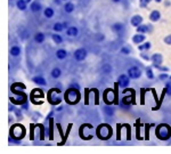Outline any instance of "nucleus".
Returning <instances> with one entry per match:
<instances>
[{"mask_svg": "<svg viewBox=\"0 0 171 154\" xmlns=\"http://www.w3.org/2000/svg\"><path fill=\"white\" fill-rule=\"evenodd\" d=\"M170 80H171V76H170Z\"/></svg>", "mask_w": 171, "mask_h": 154, "instance_id": "5fc2aeb1", "label": "nucleus"}, {"mask_svg": "<svg viewBox=\"0 0 171 154\" xmlns=\"http://www.w3.org/2000/svg\"><path fill=\"white\" fill-rule=\"evenodd\" d=\"M10 89H12V91L17 96V97H10V102L13 104H16V105H23L24 103L28 102V96H26L23 91L16 90L15 88H10Z\"/></svg>", "mask_w": 171, "mask_h": 154, "instance_id": "39448f33", "label": "nucleus"}, {"mask_svg": "<svg viewBox=\"0 0 171 154\" xmlns=\"http://www.w3.org/2000/svg\"><path fill=\"white\" fill-rule=\"evenodd\" d=\"M120 53H122L123 55H129V54L131 53V49H130V48H128V47H121Z\"/></svg>", "mask_w": 171, "mask_h": 154, "instance_id": "4c0bfd02", "label": "nucleus"}, {"mask_svg": "<svg viewBox=\"0 0 171 154\" xmlns=\"http://www.w3.org/2000/svg\"><path fill=\"white\" fill-rule=\"evenodd\" d=\"M151 62L153 63L154 67H156L158 65H162V63H163V56L160 53L153 54L152 56H151Z\"/></svg>", "mask_w": 171, "mask_h": 154, "instance_id": "9d476101", "label": "nucleus"}, {"mask_svg": "<svg viewBox=\"0 0 171 154\" xmlns=\"http://www.w3.org/2000/svg\"><path fill=\"white\" fill-rule=\"evenodd\" d=\"M25 134H26V130H25V128H24V126L18 125V123L12 126L10 131H9L10 137L14 139H17V141H19L25 137Z\"/></svg>", "mask_w": 171, "mask_h": 154, "instance_id": "20e7f679", "label": "nucleus"}, {"mask_svg": "<svg viewBox=\"0 0 171 154\" xmlns=\"http://www.w3.org/2000/svg\"><path fill=\"white\" fill-rule=\"evenodd\" d=\"M21 47H18V46H13V47L10 48V50H9V53H10V55L12 56H14V57H17V56H19L21 55Z\"/></svg>", "mask_w": 171, "mask_h": 154, "instance_id": "393cba45", "label": "nucleus"}, {"mask_svg": "<svg viewBox=\"0 0 171 154\" xmlns=\"http://www.w3.org/2000/svg\"><path fill=\"white\" fill-rule=\"evenodd\" d=\"M155 135L158 139L161 141H169L171 137V128L167 123H161L158 125L155 129Z\"/></svg>", "mask_w": 171, "mask_h": 154, "instance_id": "f03ea898", "label": "nucleus"}, {"mask_svg": "<svg viewBox=\"0 0 171 154\" xmlns=\"http://www.w3.org/2000/svg\"><path fill=\"white\" fill-rule=\"evenodd\" d=\"M32 81L34 82L35 85L38 86H46L47 85V81H46V79L41 76H37V77H33L32 78Z\"/></svg>", "mask_w": 171, "mask_h": 154, "instance_id": "f3484780", "label": "nucleus"}, {"mask_svg": "<svg viewBox=\"0 0 171 154\" xmlns=\"http://www.w3.org/2000/svg\"><path fill=\"white\" fill-rule=\"evenodd\" d=\"M53 125H54V120L53 118L49 119V139H53Z\"/></svg>", "mask_w": 171, "mask_h": 154, "instance_id": "72a5a7b5", "label": "nucleus"}, {"mask_svg": "<svg viewBox=\"0 0 171 154\" xmlns=\"http://www.w3.org/2000/svg\"><path fill=\"white\" fill-rule=\"evenodd\" d=\"M112 30H113L117 35H121V33L124 31V24L123 23H120V22L114 23L113 25H112Z\"/></svg>", "mask_w": 171, "mask_h": 154, "instance_id": "dca6fc26", "label": "nucleus"}, {"mask_svg": "<svg viewBox=\"0 0 171 154\" xmlns=\"http://www.w3.org/2000/svg\"><path fill=\"white\" fill-rule=\"evenodd\" d=\"M152 26H151V24H144V23H142L139 26H137L136 28V31L138 32V33H144V35H146V33H148V32H152Z\"/></svg>", "mask_w": 171, "mask_h": 154, "instance_id": "9b49d317", "label": "nucleus"}, {"mask_svg": "<svg viewBox=\"0 0 171 154\" xmlns=\"http://www.w3.org/2000/svg\"><path fill=\"white\" fill-rule=\"evenodd\" d=\"M34 98H44V91L41 89H34V90L31 93V97L30 99L33 101Z\"/></svg>", "mask_w": 171, "mask_h": 154, "instance_id": "412c9836", "label": "nucleus"}, {"mask_svg": "<svg viewBox=\"0 0 171 154\" xmlns=\"http://www.w3.org/2000/svg\"><path fill=\"white\" fill-rule=\"evenodd\" d=\"M53 29H54V31L55 32H62L64 30V25H63V23H60V22H56L54 24V26H53Z\"/></svg>", "mask_w": 171, "mask_h": 154, "instance_id": "c756f323", "label": "nucleus"}, {"mask_svg": "<svg viewBox=\"0 0 171 154\" xmlns=\"http://www.w3.org/2000/svg\"><path fill=\"white\" fill-rule=\"evenodd\" d=\"M56 127H57V129H58V131H60V136H62V137H63V141H62V143H60V145H63L64 144V141H65V136L63 135V131H62V127H60V123H57L56 125Z\"/></svg>", "mask_w": 171, "mask_h": 154, "instance_id": "58836bf2", "label": "nucleus"}, {"mask_svg": "<svg viewBox=\"0 0 171 154\" xmlns=\"http://www.w3.org/2000/svg\"><path fill=\"white\" fill-rule=\"evenodd\" d=\"M112 1H113V3H120L121 0H112Z\"/></svg>", "mask_w": 171, "mask_h": 154, "instance_id": "09e8293b", "label": "nucleus"}, {"mask_svg": "<svg viewBox=\"0 0 171 154\" xmlns=\"http://www.w3.org/2000/svg\"><path fill=\"white\" fill-rule=\"evenodd\" d=\"M146 77H147L148 79H154V73H153L152 66L146 67Z\"/></svg>", "mask_w": 171, "mask_h": 154, "instance_id": "2f4dec72", "label": "nucleus"}, {"mask_svg": "<svg viewBox=\"0 0 171 154\" xmlns=\"http://www.w3.org/2000/svg\"><path fill=\"white\" fill-rule=\"evenodd\" d=\"M44 39H46V37H44V35L42 32H37L34 35V41L37 44H42L44 41Z\"/></svg>", "mask_w": 171, "mask_h": 154, "instance_id": "b1692460", "label": "nucleus"}, {"mask_svg": "<svg viewBox=\"0 0 171 154\" xmlns=\"http://www.w3.org/2000/svg\"><path fill=\"white\" fill-rule=\"evenodd\" d=\"M87 55H88V51L85 48H78L74 54H73V57L75 58L76 62H82L87 58Z\"/></svg>", "mask_w": 171, "mask_h": 154, "instance_id": "0eeeda50", "label": "nucleus"}, {"mask_svg": "<svg viewBox=\"0 0 171 154\" xmlns=\"http://www.w3.org/2000/svg\"><path fill=\"white\" fill-rule=\"evenodd\" d=\"M44 15L46 19H53L55 15V12L53 8H50V7H47L46 9L44 10Z\"/></svg>", "mask_w": 171, "mask_h": 154, "instance_id": "bb28decb", "label": "nucleus"}, {"mask_svg": "<svg viewBox=\"0 0 171 154\" xmlns=\"http://www.w3.org/2000/svg\"><path fill=\"white\" fill-rule=\"evenodd\" d=\"M74 9H75V6H74V3H66L65 5H64V10H65L67 14L73 13Z\"/></svg>", "mask_w": 171, "mask_h": 154, "instance_id": "a878e982", "label": "nucleus"}, {"mask_svg": "<svg viewBox=\"0 0 171 154\" xmlns=\"http://www.w3.org/2000/svg\"><path fill=\"white\" fill-rule=\"evenodd\" d=\"M80 98H81V95H80L79 89L73 88V87H70L65 91V95H64V99L67 104L70 105H75L80 102Z\"/></svg>", "mask_w": 171, "mask_h": 154, "instance_id": "f257e3e1", "label": "nucleus"}, {"mask_svg": "<svg viewBox=\"0 0 171 154\" xmlns=\"http://www.w3.org/2000/svg\"><path fill=\"white\" fill-rule=\"evenodd\" d=\"M145 40H146V35H144V33H138V32H137V35H135L132 37V42L136 45L142 44Z\"/></svg>", "mask_w": 171, "mask_h": 154, "instance_id": "4468645a", "label": "nucleus"}, {"mask_svg": "<svg viewBox=\"0 0 171 154\" xmlns=\"http://www.w3.org/2000/svg\"><path fill=\"white\" fill-rule=\"evenodd\" d=\"M112 127L107 123H101L99 125L97 130H96V135L101 141H107L112 137Z\"/></svg>", "mask_w": 171, "mask_h": 154, "instance_id": "7ed1b4c3", "label": "nucleus"}, {"mask_svg": "<svg viewBox=\"0 0 171 154\" xmlns=\"http://www.w3.org/2000/svg\"><path fill=\"white\" fill-rule=\"evenodd\" d=\"M130 83V77L128 74H121L117 78V87L120 88H127Z\"/></svg>", "mask_w": 171, "mask_h": 154, "instance_id": "6e6552de", "label": "nucleus"}, {"mask_svg": "<svg viewBox=\"0 0 171 154\" xmlns=\"http://www.w3.org/2000/svg\"><path fill=\"white\" fill-rule=\"evenodd\" d=\"M165 91H167V95L171 96V81H168L165 83Z\"/></svg>", "mask_w": 171, "mask_h": 154, "instance_id": "e433bc0d", "label": "nucleus"}, {"mask_svg": "<svg viewBox=\"0 0 171 154\" xmlns=\"http://www.w3.org/2000/svg\"><path fill=\"white\" fill-rule=\"evenodd\" d=\"M67 51L65 50V49H57L56 51V57H57V60H65L67 57Z\"/></svg>", "mask_w": 171, "mask_h": 154, "instance_id": "4be33fe9", "label": "nucleus"}, {"mask_svg": "<svg viewBox=\"0 0 171 154\" xmlns=\"http://www.w3.org/2000/svg\"><path fill=\"white\" fill-rule=\"evenodd\" d=\"M163 42H164L165 45H168V46H171V33L167 35V37H164V39H163Z\"/></svg>", "mask_w": 171, "mask_h": 154, "instance_id": "ea45409f", "label": "nucleus"}, {"mask_svg": "<svg viewBox=\"0 0 171 154\" xmlns=\"http://www.w3.org/2000/svg\"><path fill=\"white\" fill-rule=\"evenodd\" d=\"M48 102H49L51 105H57V104H60V102H62V99H60V97L53 96V89H50V90L48 91Z\"/></svg>", "mask_w": 171, "mask_h": 154, "instance_id": "2eb2a0df", "label": "nucleus"}, {"mask_svg": "<svg viewBox=\"0 0 171 154\" xmlns=\"http://www.w3.org/2000/svg\"><path fill=\"white\" fill-rule=\"evenodd\" d=\"M70 87H73V88H76V89H80V87H79V85H78V83H72Z\"/></svg>", "mask_w": 171, "mask_h": 154, "instance_id": "a18cd8bd", "label": "nucleus"}, {"mask_svg": "<svg viewBox=\"0 0 171 154\" xmlns=\"http://www.w3.org/2000/svg\"><path fill=\"white\" fill-rule=\"evenodd\" d=\"M63 110V106H58L57 107V111H62Z\"/></svg>", "mask_w": 171, "mask_h": 154, "instance_id": "de8ad7c7", "label": "nucleus"}, {"mask_svg": "<svg viewBox=\"0 0 171 154\" xmlns=\"http://www.w3.org/2000/svg\"><path fill=\"white\" fill-rule=\"evenodd\" d=\"M66 35L69 37H76V35H79V29L76 28V26H69L66 29Z\"/></svg>", "mask_w": 171, "mask_h": 154, "instance_id": "a211bd4d", "label": "nucleus"}, {"mask_svg": "<svg viewBox=\"0 0 171 154\" xmlns=\"http://www.w3.org/2000/svg\"><path fill=\"white\" fill-rule=\"evenodd\" d=\"M135 103V95H131V96H124V97L121 98V102H120V106L124 110H128L131 104Z\"/></svg>", "mask_w": 171, "mask_h": 154, "instance_id": "423d86ee", "label": "nucleus"}, {"mask_svg": "<svg viewBox=\"0 0 171 154\" xmlns=\"http://www.w3.org/2000/svg\"><path fill=\"white\" fill-rule=\"evenodd\" d=\"M167 79H170V77H169V74L167 72H163V73H161V74H158V80L165 81Z\"/></svg>", "mask_w": 171, "mask_h": 154, "instance_id": "f704fd0d", "label": "nucleus"}, {"mask_svg": "<svg viewBox=\"0 0 171 154\" xmlns=\"http://www.w3.org/2000/svg\"><path fill=\"white\" fill-rule=\"evenodd\" d=\"M156 69H158L160 71H162V72H168V71H169V69L167 67V66H161V65H158V66H156Z\"/></svg>", "mask_w": 171, "mask_h": 154, "instance_id": "79ce46f5", "label": "nucleus"}, {"mask_svg": "<svg viewBox=\"0 0 171 154\" xmlns=\"http://www.w3.org/2000/svg\"><path fill=\"white\" fill-rule=\"evenodd\" d=\"M26 3H32V0H26Z\"/></svg>", "mask_w": 171, "mask_h": 154, "instance_id": "603ef678", "label": "nucleus"}, {"mask_svg": "<svg viewBox=\"0 0 171 154\" xmlns=\"http://www.w3.org/2000/svg\"><path fill=\"white\" fill-rule=\"evenodd\" d=\"M42 8L41 3H39V1H32L31 3H30V9L33 12V13H37V12H40Z\"/></svg>", "mask_w": 171, "mask_h": 154, "instance_id": "aec40b11", "label": "nucleus"}, {"mask_svg": "<svg viewBox=\"0 0 171 154\" xmlns=\"http://www.w3.org/2000/svg\"><path fill=\"white\" fill-rule=\"evenodd\" d=\"M15 113H16V115H17V119H21V120H22L23 116H22V112H21V111H19V110H16Z\"/></svg>", "mask_w": 171, "mask_h": 154, "instance_id": "37998d69", "label": "nucleus"}, {"mask_svg": "<svg viewBox=\"0 0 171 154\" xmlns=\"http://www.w3.org/2000/svg\"><path fill=\"white\" fill-rule=\"evenodd\" d=\"M55 3H60V0H55Z\"/></svg>", "mask_w": 171, "mask_h": 154, "instance_id": "3c124183", "label": "nucleus"}, {"mask_svg": "<svg viewBox=\"0 0 171 154\" xmlns=\"http://www.w3.org/2000/svg\"><path fill=\"white\" fill-rule=\"evenodd\" d=\"M101 71H103L105 74H108V73L112 71V66L108 65V64H105V65H103V67H101Z\"/></svg>", "mask_w": 171, "mask_h": 154, "instance_id": "473e14b6", "label": "nucleus"}, {"mask_svg": "<svg viewBox=\"0 0 171 154\" xmlns=\"http://www.w3.org/2000/svg\"><path fill=\"white\" fill-rule=\"evenodd\" d=\"M16 7H17L19 10H22V12L26 10V8H28V3H26V0H17Z\"/></svg>", "mask_w": 171, "mask_h": 154, "instance_id": "5701e85b", "label": "nucleus"}, {"mask_svg": "<svg viewBox=\"0 0 171 154\" xmlns=\"http://www.w3.org/2000/svg\"><path fill=\"white\" fill-rule=\"evenodd\" d=\"M142 15H133L132 17H131V19H130V24L132 26H135V28H137V26H139L140 24L142 23Z\"/></svg>", "mask_w": 171, "mask_h": 154, "instance_id": "f8f14e48", "label": "nucleus"}, {"mask_svg": "<svg viewBox=\"0 0 171 154\" xmlns=\"http://www.w3.org/2000/svg\"><path fill=\"white\" fill-rule=\"evenodd\" d=\"M142 70L138 66H131L128 69V76L130 77V79H138L142 77Z\"/></svg>", "mask_w": 171, "mask_h": 154, "instance_id": "1a4fd4ad", "label": "nucleus"}, {"mask_svg": "<svg viewBox=\"0 0 171 154\" xmlns=\"http://www.w3.org/2000/svg\"><path fill=\"white\" fill-rule=\"evenodd\" d=\"M145 127H146V129H145V139H148L149 138V127H151V125H145Z\"/></svg>", "mask_w": 171, "mask_h": 154, "instance_id": "a19ab883", "label": "nucleus"}, {"mask_svg": "<svg viewBox=\"0 0 171 154\" xmlns=\"http://www.w3.org/2000/svg\"><path fill=\"white\" fill-rule=\"evenodd\" d=\"M63 25H64V29H67L69 28V22H63Z\"/></svg>", "mask_w": 171, "mask_h": 154, "instance_id": "49530a36", "label": "nucleus"}, {"mask_svg": "<svg viewBox=\"0 0 171 154\" xmlns=\"http://www.w3.org/2000/svg\"><path fill=\"white\" fill-rule=\"evenodd\" d=\"M152 48V44L149 41H144L142 44L138 45V50L140 51H148Z\"/></svg>", "mask_w": 171, "mask_h": 154, "instance_id": "6ab92c4d", "label": "nucleus"}, {"mask_svg": "<svg viewBox=\"0 0 171 154\" xmlns=\"http://www.w3.org/2000/svg\"><path fill=\"white\" fill-rule=\"evenodd\" d=\"M140 56H142V58H144V60H146V61H151V57L147 56V55H145V54H144V53L140 54Z\"/></svg>", "mask_w": 171, "mask_h": 154, "instance_id": "c03bdc74", "label": "nucleus"}, {"mask_svg": "<svg viewBox=\"0 0 171 154\" xmlns=\"http://www.w3.org/2000/svg\"><path fill=\"white\" fill-rule=\"evenodd\" d=\"M104 112L107 116H113L114 115V109L111 106H105L104 107Z\"/></svg>", "mask_w": 171, "mask_h": 154, "instance_id": "7c9ffc66", "label": "nucleus"}, {"mask_svg": "<svg viewBox=\"0 0 171 154\" xmlns=\"http://www.w3.org/2000/svg\"><path fill=\"white\" fill-rule=\"evenodd\" d=\"M51 39H53V41L57 45H60L63 42V38H62L60 35H57V32H55L54 35H51Z\"/></svg>", "mask_w": 171, "mask_h": 154, "instance_id": "c85d7f7f", "label": "nucleus"}, {"mask_svg": "<svg viewBox=\"0 0 171 154\" xmlns=\"http://www.w3.org/2000/svg\"><path fill=\"white\" fill-rule=\"evenodd\" d=\"M151 1H152V0H139V6L142 7V8H146Z\"/></svg>", "mask_w": 171, "mask_h": 154, "instance_id": "c9c22d12", "label": "nucleus"}, {"mask_svg": "<svg viewBox=\"0 0 171 154\" xmlns=\"http://www.w3.org/2000/svg\"><path fill=\"white\" fill-rule=\"evenodd\" d=\"M148 17H149V21H151V22H153V23L158 22V21L161 19V12H160V10H156V9L152 10Z\"/></svg>", "mask_w": 171, "mask_h": 154, "instance_id": "ddd939ff", "label": "nucleus"}, {"mask_svg": "<svg viewBox=\"0 0 171 154\" xmlns=\"http://www.w3.org/2000/svg\"><path fill=\"white\" fill-rule=\"evenodd\" d=\"M50 76H51V78L58 79L60 76H62V70H60V67H54V69L51 70Z\"/></svg>", "mask_w": 171, "mask_h": 154, "instance_id": "cd10ccee", "label": "nucleus"}, {"mask_svg": "<svg viewBox=\"0 0 171 154\" xmlns=\"http://www.w3.org/2000/svg\"><path fill=\"white\" fill-rule=\"evenodd\" d=\"M63 1H67V0H63Z\"/></svg>", "mask_w": 171, "mask_h": 154, "instance_id": "864d4df0", "label": "nucleus"}, {"mask_svg": "<svg viewBox=\"0 0 171 154\" xmlns=\"http://www.w3.org/2000/svg\"><path fill=\"white\" fill-rule=\"evenodd\" d=\"M155 3H162V0H154Z\"/></svg>", "mask_w": 171, "mask_h": 154, "instance_id": "8fccbe9b", "label": "nucleus"}]
</instances>
